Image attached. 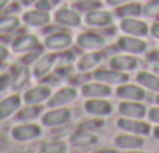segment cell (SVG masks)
Returning a JSON list of instances; mask_svg holds the SVG:
<instances>
[{
  "mask_svg": "<svg viewBox=\"0 0 159 153\" xmlns=\"http://www.w3.org/2000/svg\"><path fill=\"white\" fill-rule=\"evenodd\" d=\"M55 19H56L58 24L67 25V27H76V25H80V21H81V19H80V16H78V13H75L72 10H67V8L59 10L56 13Z\"/></svg>",
  "mask_w": 159,
  "mask_h": 153,
  "instance_id": "obj_15",
  "label": "cell"
},
{
  "mask_svg": "<svg viewBox=\"0 0 159 153\" xmlns=\"http://www.w3.org/2000/svg\"><path fill=\"white\" fill-rule=\"evenodd\" d=\"M69 119H70L69 109H53L44 116L42 122L47 127H56V125H62V123L69 122Z\"/></svg>",
  "mask_w": 159,
  "mask_h": 153,
  "instance_id": "obj_4",
  "label": "cell"
},
{
  "mask_svg": "<svg viewBox=\"0 0 159 153\" xmlns=\"http://www.w3.org/2000/svg\"><path fill=\"white\" fill-rule=\"evenodd\" d=\"M0 69H2V63H0Z\"/></svg>",
  "mask_w": 159,
  "mask_h": 153,
  "instance_id": "obj_48",
  "label": "cell"
},
{
  "mask_svg": "<svg viewBox=\"0 0 159 153\" xmlns=\"http://www.w3.org/2000/svg\"><path fill=\"white\" fill-rule=\"evenodd\" d=\"M76 97V91L73 88H64L61 91H58L50 100H48V106H61L66 103H70L73 99Z\"/></svg>",
  "mask_w": 159,
  "mask_h": 153,
  "instance_id": "obj_12",
  "label": "cell"
},
{
  "mask_svg": "<svg viewBox=\"0 0 159 153\" xmlns=\"http://www.w3.org/2000/svg\"><path fill=\"white\" fill-rule=\"evenodd\" d=\"M148 117H150V120H153V122H159V108H153V109L148 113Z\"/></svg>",
  "mask_w": 159,
  "mask_h": 153,
  "instance_id": "obj_34",
  "label": "cell"
},
{
  "mask_svg": "<svg viewBox=\"0 0 159 153\" xmlns=\"http://www.w3.org/2000/svg\"><path fill=\"white\" fill-rule=\"evenodd\" d=\"M154 70H156V72L159 73V66H156V67H154Z\"/></svg>",
  "mask_w": 159,
  "mask_h": 153,
  "instance_id": "obj_45",
  "label": "cell"
},
{
  "mask_svg": "<svg viewBox=\"0 0 159 153\" xmlns=\"http://www.w3.org/2000/svg\"><path fill=\"white\" fill-rule=\"evenodd\" d=\"M109 64L112 69H117V70H131V69H136L137 61L131 56H114Z\"/></svg>",
  "mask_w": 159,
  "mask_h": 153,
  "instance_id": "obj_21",
  "label": "cell"
},
{
  "mask_svg": "<svg viewBox=\"0 0 159 153\" xmlns=\"http://www.w3.org/2000/svg\"><path fill=\"white\" fill-rule=\"evenodd\" d=\"M156 105H159V95L156 97Z\"/></svg>",
  "mask_w": 159,
  "mask_h": 153,
  "instance_id": "obj_46",
  "label": "cell"
},
{
  "mask_svg": "<svg viewBox=\"0 0 159 153\" xmlns=\"http://www.w3.org/2000/svg\"><path fill=\"white\" fill-rule=\"evenodd\" d=\"M117 127L125 130V131H133L136 134H148L150 133V125L145 122H136L128 119H119L117 120Z\"/></svg>",
  "mask_w": 159,
  "mask_h": 153,
  "instance_id": "obj_7",
  "label": "cell"
},
{
  "mask_svg": "<svg viewBox=\"0 0 159 153\" xmlns=\"http://www.w3.org/2000/svg\"><path fill=\"white\" fill-rule=\"evenodd\" d=\"M30 78V73H28V69H20L16 75V78H14V88H20L22 85H25Z\"/></svg>",
  "mask_w": 159,
  "mask_h": 153,
  "instance_id": "obj_32",
  "label": "cell"
},
{
  "mask_svg": "<svg viewBox=\"0 0 159 153\" xmlns=\"http://www.w3.org/2000/svg\"><path fill=\"white\" fill-rule=\"evenodd\" d=\"M154 136L159 139V127H156V128H154Z\"/></svg>",
  "mask_w": 159,
  "mask_h": 153,
  "instance_id": "obj_44",
  "label": "cell"
},
{
  "mask_svg": "<svg viewBox=\"0 0 159 153\" xmlns=\"http://www.w3.org/2000/svg\"><path fill=\"white\" fill-rule=\"evenodd\" d=\"M120 114L129 119H142L147 114V109L143 105H139L136 102H125L120 105Z\"/></svg>",
  "mask_w": 159,
  "mask_h": 153,
  "instance_id": "obj_10",
  "label": "cell"
},
{
  "mask_svg": "<svg viewBox=\"0 0 159 153\" xmlns=\"http://www.w3.org/2000/svg\"><path fill=\"white\" fill-rule=\"evenodd\" d=\"M73 59H75V55L72 53V52H67V53H64V55H61L59 56V63H61V67H69L72 63H73Z\"/></svg>",
  "mask_w": 159,
  "mask_h": 153,
  "instance_id": "obj_33",
  "label": "cell"
},
{
  "mask_svg": "<svg viewBox=\"0 0 159 153\" xmlns=\"http://www.w3.org/2000/svg\"><path fill=\"white\" fill-rule=\"evenodd\" d=\"M7 3H8V0H0V8H3Z\"/></svg>",
  "mask_w": 159,
  "mask_h": 153,
  "instance_id": "obj_42",
  "label": "cell"
},
{
  "mask_svg": "<svg viewBox=\"0 0 159 153\" xmlns=\"http://www.w3.org/2000/svg\"><path fill=\"white\" fill-rule=\"evenodd\" d=\"M24 21L28 25H31V27H41V25H45L50 21V16H48L47 11H42V10H39V11H30V13H27L24 16Z\"/></svg>",
  "mask_w": 159,
  "mask_h": 153,
  "instance_id": "obj_17",
  "label": "cell"
},
{
  "mask_svg": "<svg viewBox=\"0 0 159 153\" xmlns=\"http://www.w3.org/2000/svg\"><path fill=\"white\" fill-rule=\"evenodd\" d=\"M55 61H56V55H45L44 58H41L38 63H36V66H34V76H38V78H42L44 75H47L48 72H50V69L53 67V64H55Z\"/></svg>",
  "mask_w": 159,
  "mask_h": 153,
  "instance_id": "obj_16",
  "label": "cell"
},
{
  "mask_svg": "<svg viewBox=\"0 0 159 153\" xmlns=\"http://www.w3.org/2000/svg\"><path fill=\"white\" fill-rule=\"evenodd\" d=\"M19 27V19L13 16H5L0 17V31H11Z\"/></svg>",
  "mask_w": 159,
  "mask_h": 153,
  "instance_id": "obj_26",
  "label": "cell"
},
{
  "mask_svg": "<svg viewBox=\"0 0 159 153\" xmlns=\"http://www.w3.org/2000/svg\"><path fill=\"white\" fill-rule=\"evenodd\" d=\"M36 0H22V3L24 5H31V3H34Z\"/></svg>",
  "mask_w": 159,
  "mask_h": 153,
  "instance_id": "obj_41",
  "label": "cell"
},
{
  "mask_svg": "<svg viewBox=\"0 0 159 153\" xmlns=\"http://www.w3.org/2000/svg\"><path fill=\"white\" fill-rule=\"evenodd\" d=\"M41 153H66V145L62 142H53L42 147Z\"/></svg>",
  "mask_w": 159,
  "mask_h": 153,
  "instance_id": "obj_28",
  "label": "cell"
},
{
  "mask_svg": "<svg viewBox=\"0 0 159 153\" xmlns=\"http://www.w3.org/2000/svg\"><path fill=\"white\" fill-rule=\"evenodd\" d=\"M41 134V128L36 125H20L16 127L13 130V136L19 141H28V139H34Z\"/></svg>",
  "mask_w": 159,
  "mask_h": 153,
  "instance_id": "obj_14",
  "label": "cell"
},
{
  "mask_svg": "<svg viewBox=\"0 0 159 153\" xmlns=\"http://www.w3.org/2000/svg\"><path fill=\"white\" fill-rule=\"evenodd\" d=\"M86 24L91 25V27H106L112 22V16L108 13V11H98V10H94L91 11L88 16H86Z\"/></svg>",
  "mask_w": 159,
  "mask_h": 153,
  "instance_id": "obj_8",
  "label": "cell"
},
{
  "mask_svg": "<svg viewBox=\"0 0 159 153\" xmlns=\"http://www.w3.org/2000/svg\"><path fill=\"white\" fill-rule=\"evenodd\" d=\"M131 153H140V151H131Z\"/></svg>",
  "mask_w": 159,
  "mask_h": 153,
  "instance_id": "obj_47",
  "label": "cell"
},
{
  "mask_svg": "<svg viewBox=\"0 0 159 153\" xmlns=\"http://www.w3.org/2000/svg\"><path fill=\"white\" fill-rule=\"evenodd\" d=\"M7 56H8V52H7V49L0 45V59H5Z\"/></svg>",
  "mask_w": 159,
  "mask_h": 153,
  "instance_id": "obj_39",
  "label": "cell"
},
{
  "mask_svg": "<svg viewBox=\"0 0 159 153\" xmlns=\"http://www.w3.org/2000/svg\"><path fill=\"white\" fill-rule=\"evenodd\" d=\"M14 50L16 52H27V50H33L38 47V38L36 36H31V35H25V36H20L14 41L13 44Z\"/></svg>",
  "mask_w": 159,
  "mask_h": 153,
  "instance_id": "obj_18",
  "label": "cell"
},
{
  "mask_svg": "<svg viewBox=\"0 0 159 153\" xmlns=\"http://www.w3.org/2000/svg\"><path fill=\"white\" fill-rule=\"evenodd\" d=\"M102 61V55L100 53H88L86 56H83L78 63L80 70H89L92 67H95L98 63Z\"/></svg>",
  "mask_w": 159,
  "mask_h": 153,
  "instance_id": "obj_25",
  "label": "cell"
},
{
  "mask_svg": "<svg viewBox=\"0 0 159 153\" xmlns=\"http://www.w3.org/2000/svg\"><path fill=\"white\" fill-rule=\"evenodd\" d=\"M8 81H10V75H3V76H0V89L7 88Z\"/></svg>",
  "mask_w": 159,
  "mask_h": 153,
  "instance_id": "obj_36",
  "label": "cell"
},
{
  "mask_svg": "<svg viewBox=\"0 0 159 153\" xmlns=\"http://www.w3.org/2000/svg\"><path fill=\"white\" fill-rule=\"evenodd\" d=\"M84 109H86L89 114H92V116H108V114H111L112 106H111V103L106 102V100L92 99V100L86 102Z\"/></svg>",
  "mask_w": 159,
  "mask_h": 153,
  "instance_id": "obj_3",
  "label": "cell"
},
{
  "mask_svg": "<svg viewBox=\"0 0 159 153\" xmlns=\"http://www.w3.org/2000/svg\"><path fill=\"white\" fill-rule=\"evenodd\" d=\"M20 105V99L17 95H13V97H8L7 100L0 102V119H5L8 117L10 114H13Z\"/></svg>",
  "mask_w": 159,
  "mask_h": 153,
  "instance_id": "obj_20",
  "label": "cell"
},
{
  "mask_svg": "<svg viewBox=\"0 0 159 153\" xmlns=\"http://www.w3.org/2000/svg\"><path fill=\"white\" fill-rule=\"evenodd\" d=\"M78 10H83V11H89V10H97L100 7L98 0H81L75 5Z\"/></svg>",
  "mask_w": 159,
  "mask_h": 153,
  "instance_id": "obj_31",
  "label": "cell"
},
{
  "mask_svg": "<svg viewBox=\"0 0 159 153\" xmlns=\"http://www.w3.org/2000/svg\"><path fill=\"white\" fill-rule=\"evenodd\" d=\"M137 83L143 85L145 88L151 89V91H159V76L148 73V72H140L137 75Z\"/></svg>",
  "mask_w": 159,
  "mask_h": 153,
  "instance_id": "obj_23",
  "label": "cell"
},
{
  "mask_svg": "<svg viewBox=\"0 0 159 153\" xmlns=\"http://www.w3.org/2000/svg\"><path fill=\"white\" fill-rule=\"evenodd\" d=\"M117 95L120 99H125V100H143L145 99V92L142 88L136 86V85H125V86H120L117 89Z\"/></svg>",
  "mask_w": 159,
  "mask_h": 153,
  "instance_id": "obj_11",
  "label": "cell"
},
{
  "mask_svg": "<svg viewBox=\"0 0 159 153\" xmlns=\"http://www.w3.org/2000/svg\"><path fill=\"white\" fill-rule=\"evenodd\" d=\"M119 47L125 52H129V53H143L145 49H147V44L142 41V39H137V38H120L119 41Z\"/></svg>",
  "mask_w": 159,
  "mask_h": 153,
  "instance_id": "obj_9",
  "label": "cell"
},
{
  "mask_svg": "<svg viewBox=\"0 0 159 153\" xmlns=\"http://www.w3.org/2000/svg\"><path fill=\"white\" fill-rule=\"evenodd\" d=\"M72 142L75 145H80V147H83V145H91L94 142H97V137L89 133L88 130H80L78 133H75V136L72 137Z\"/></svg>",
  "mask_w": 159,
  "mask_h": 153,
  "instance_id": "obj_24",
  "label": "cell"
},
{
  "mask_svg": "<svg viewBox=\"0 0 159 153\" xmlns=\"http://www.w3.org/2000/svg\"><path fill=\"white\" fill-rule=\"evenodd\" d=\"M95 78L98 81L103 83H109V85H119V83H125L128 80V75L122 73V72H112V70H97L95 72Z\"/></svg>",
  "mask_w": 159,
  "mask_h": 153,
  "instance_id": "obj_5",
  "label": "cell"
},
{
  "mask_svg": "<svg viewBox=\"0 0 159 153\" xmlns=\"http://www.w3.org/2000/svg\"><path fill=\"white\" fill-rule=\"evenodd\" d=\"M48 95H50V89H48V88H45V86H38V88L30 89V91L25 94V102H27V103H41V102H44Z\"/></svg>",
  "mask_w": 159,
  "mask_h": 153,
  "instance_id": "obj_19",
  "label": "cell"
},
{
  "mask_svg": "<svg viewBox=\"0 0 159 153\" xmlns=\"http://www.w3.org/2000/svg\"><path fill=\"white\" fill-rule=\"evenodd\" d=\"M78 45L88 50H98L105 47V38L97 33H81L76 39Z\"/></svg>",
  "mask_w": 159,
  "mask_h": 153,
  "instance_id": "obj_1",
  "label": "cell"
},
{
  "mask_svg": "<svg viewBox=\"0 0 159 153\" xmlns=\"http://www.w3.org/2000/svg\"><path fill=\"white\" fill-rule=\"evenodd\" d=\"M39 113H41V108H38V106H33V108H27V109H22L19 114H17V117L20 119V120H27V119H34V117H38L39 116Z\"/></svg>",
  "mask_w": 159,
  "mask_h": 153,
  "instance_id": "obj_29",
  "label": "cell"
},
{
  "mask_svg": "<svg viewBox=\"0 0 159 153\" xmlns=\"http://www.w3.org/2000/svg\"><path fill=\"white\" fill-rule=\"evenodd\" d=\"M50 7H52V2H50V0H41V2L38 3V8L42 10V11L50 10Z\"/></svg>",
  "mask_w": 159,
  "mask_h": 153,
  "instance_id": "obj_35",
  "label": "cell"
},
{
  "mask_svg": "<svg viewBox=\"0 0 159 153\" xmlns=\"http://www.w3.org/2000/svg\"><path fill=\"white\" fill-rule=\"evenodd\" d=\"M151 33H153V36H154V38H157V39H159V24H154V25H153Z\"/></svg>",
  "mask_w": 159,
  "mask_h": 153,
  "instance_id": "obj_38",
  "label": "cell"
},
{
  "mask_svg": "<svg viewBox=\"0 0 159 153\" xmlns=\"http://www.w3.org/2000/svg\"><path fill=\"white\" fill-rule=\"evenodd\" d=\"M98 153H117L116 150H102V151H98Z\"/></svg>",
  "mask_w": 159,
  "mask_h": 153,
  "instance_id": "obj_43",
  "label": "cell"
},
{
  "mask_svg": "<svg viewBox=\"0 0 159 153\" xmlns=\"http://www.w3.org/2000/svg\"><path fill=\"white\" fill-rule=\"evenodd\" d=\"M120 28L125 31V33H129V35H136V36H145L148 33V27L145 25V22L142 21H137V19H133V17H126L120 22Z\"/></svg>",
  "mask_w": 159,
  "mask_h": 153,
  "instance_id": "obj_2",
  "label": "cell"
},
{
  "mask_svg": "<svg viewBox=\"0 0 159 153\" xmlns=\"http://www.w3.org/2000/svg\"><path fill=\"white\" fill-rule=\"evenodd\" d=\"M150 59H153V61H157V63H159V50H157V52H154V53H151V55H150Z\"/></svg>",
  "mask_w": 159,
  "mask_h": 153,
  "instance_id": "obj_40",
  "label": "cell"
},
{
  "mask_svg": "<svg viewBox=\"0 0 159 153\" xmlns=\"http://www.w3.org/2000/svg\"><path fill=\"white\" fill-rule=\"evenodd\" d=\"M116 144H117L120 148H126V150H129V148H139V147H142L143 141H142L140 137H137V136L122 134V136H119V137L116 139Z\"/></svg>",
  "mask_w": 159,
  "mask_h": 153,
  "instance_id": "obj_22",
  "label": "cell"
},
{
  "mask_svg": "<svg viewBox=\"0 0 159 153\" xmlns=\"http://www.w3.org/2000/svg\"><path fill=\"white\" fill-rule=\"evenodd\" d=\"M145 16L148 17H154V16H159V0H151V2L143 8L142 11Z\"/></svg>",
  "mask_w": 159,
  "mask_h": 153,
  "instance_id": "obj_30",
  "label": "cell"
},
{
  "mask_svg": "<svg viewBox=\"0 0 159 153\" xmlns=\"http://www.w3.org/2000/svg\"><path fill=\"white\" fill-rule=\"evenodd\" d=\"M84 97H108L111 94V88L106 85H100V83H88L83 86L81 89Z\"/></svg>",
  "mask_w": 159,
  "mask_h": 153,
  "instance_id": "obj_13",
  "label": "cell"
},
{
  "mask_svg": "<svg viewBox=\"0 0 159 153\" xmlns=\"http://www.w3.org/2000/svg\"><path fill=\"white\" fill-rule=\"evenodd\" d=\"M70 44H72V36L67 33H55V35L47 36L45 39V47L52 50H61V49L69 47Z\"/></svg>",
  "mask_w": 159,
  "mask_h": 153,
  "instance_id": "obj_6",
  "label": "cell"
},
{
  "mask_svg": "<svg viewBox=\"0 0 159 153\" xmlns=\"http://www.w3.org/2000/svg\"><path fill=\"white\" fill-rule=\"evenodd\" d=\"M128 0H106V3L111 5V7H116V5H120V3H125Z\"/></svg>",
  "mask_w": 159,
  "mask_h": 153,
  "instance_id": "obj_37",
  "label": "cell"
},
{
  "mask_svg": "<svg viewBox=\"0 0 159 153\" xmlns=\"http://www.w3.org/2000/svg\"><path fill=\"white\" fill-rule=\"evenodd\" d=\"M117 13H119V16H122V17L137 16V14H140V13H142V8H140V5H139V3H131V5H125V7H122Z\"/></svg>",
  "mask_w": 159,
  "mask_h": 153,
  "instance_id": "obj_27",
  "label": "cell"
}]
</instances>
